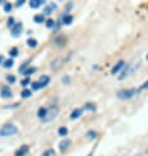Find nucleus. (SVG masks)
Masks as SVG:
<instances>
[{"instance_id":"obj_1","label":"nucleus","mask_w":148,"mask_h":156,"mask_svg":"<svg viewBox=\"0 0 148 156\" xmlns=\"http://www.w3.org/2000/svg\"><path fill=\"white\" fill-rule=\"evenodd\" d=\"M139 93L138 88H129V89H121L117 92V97L119 100H130L132 98L135 94Z\"/></svg>"},{"instance_id":"obj_2","label":"nucleus","mask_w":148,"mask_h":156,"mask_svg":"<svg viewBox=\"0 0 148 156\" xmlns=\"http://www.w3.org/2000/svg\"><path fill=\"white\" fill-rule=\"evenodd\" d=\"M17 131H19L17 126H15V125H12V123H7L0 129V136H9V135L16 134Z\"/></svg>"},{"instance_id":"obj_3","label":"nucleus","mask_w":148,"mask_h":156,"mask_svg":"<svg viewBox=\"0 0 148 156\" xmlns=\"http://www.w3.org/2000/svg\"><path fill=\"white\" fill-rule=\"evenodd\" d=\"M23 29H24V25L23 23H16L15 24V27L11 29V34L13 37H19L21 33H23Z\"/></svg>"},{"instance_id":"obj_4","label":"nucleus","mask_w":148,"mask_h":156,"mask_svg":"<svg viewBox=\"0 0 148 156\" xmlns=\"http://www.w3.org/2000/svg\"><path fill=\"white\" fill-rule=\"evenodd\" d=\"M0 97L2 98H11L12 97V89L9 88V85H4L0 89Z\"/></svg>"},{"instance_id":"obj_5","label":"nucleus","mask_w":148,"mask_h":156,"mask_svg":"<svg viewBox=\"0 0 148 156\" xmlns=\"http://www.w3.org/2000/svg\"><path fill=\"white\" fill-rule=\"evenodd\" d=\"M58 112H59V110H58V108H55V109H54V108H51V109H49V113H47L46 118L43 119L42 122H50V121H53L55 117L58 115Z\"/></svg>"},{"instance_id":"obj_6","label":"nucleus","mask_w":148,"mask_h":156,"mask_svg":"<svg viewBox=\"0 0 148 156\" xmlns=\"http://www.w3.org/2000/svg\"><path fill=\"white\" fill-rule=\"evenodd\" d=\"M126 67V63H125V60H118V62H117V64H114V66H113V68H111V75H117V73H118L122 68H125Z\"/></svg>"},{"instance_id":"obj_7","label":"nucleus","mask_w":148,"mask_h":156,"mask_svg":"<svg viewBox=\"0 0 148 156\" xmlns=\"http://www.w3.org/2000/svg\"><path fill=\"white\" fill-rule=\"evenodd\" d=\"M28 152H29V146L24 144V146H21L20 148H17V151L15 152V156H26Z\"/></svg>"},{"instance_id":"obj_8","label":"nucleus","mask_w":148,"mask_h":156,"mask_svg":"<svg viewBox=\"0 0 148 156\" xmlns=\"http://www.w3.org/2000/svg\"><path fill=\"white\" fill-rule=\"evenodd\" d=\"M47 113H49V108H46V106H41L40 109H38V112H37V117H38V118H40L41 121H43V119L46 118Z\"/></svg>"},{"instance_id":"obj_9","label":"nucleus","mask_w":148,"mask_h":156,"mask_svg":"<svg viewBox=\"0 0 148 156\" xmlns=\"http://www.w3.org/2000/svg\"><path fill=\"white\" fill-rule=\"evenodd\" d=\"M60 20H62V24L63 25H71L73 23V16L71 13H64Z\"/></svg>"},{"instance_id":"obj_10","label":"nucleus","mask_w":148,"mask_h":156,"mask_svg":"<svg viewBox=\"0 0 148 156\" xmlns=\"http://www.w3.org/2000/svg\"><path fill=\"white\" fill-rule=\"evenodd\" d=\"M69 144H71V140H69L68 138H64V139L59 143V148H60V151H62V152H63V151H66L68 147H69Z\"/></svg>"},{"instance_id":"obj_11","label":"nucleus","mask_w":148,"mask_h":156,"mask_svg":"<svg viewBox=\"0 0 148 156\" xmlns=\"http://www.w3.org/2000/svg\"><path fill=\"white\" fill-rule=\"evenodd\" d=\"M38 83L41 84L42 88H45V87H47V85H49V83H50V77L47 75H42L40 79H38Z\"/></svg>"},{"instance_id":"obj_12","label":"nucleus","mask_w":148,"mask_h":156,"mask_svg":"<svg viewBox=\"0 0 148 156\" xmlns=\"http://www.w3.org/2000/svg\"><path fill=\"white\" fill-rule=\"evenodd\" d=\"M62 63H63V59L62 58H56L53 63H51V68H53L54 71H58L60 67H62Z\"/></svg>"},{"instance_id":"obj_13","label":"nucleus","mask_w":148,"mask_h":156,"mask_svg":"<svg viewBox=\"0 0 148 156\" xmlns=\"http://www.w3.org/2000/svg\"><path fill=\"white\" fill-rule=\"evenodd\" d=\"M83 114V109H79V108H76V109H73L71 112V115H69V118L71 119H77V118H80Z\"/></svg>"},{"instance_id":"obj_14","label":"nucleus","mask_w":148,"mask_h":156,"mask_svg":"<svg viewBox=\"0 0 148 156\" xmlns=\"http://www.w3.org/2000/svg\"><path fill=\"white\" fill-rule=\"evenodd\" d=\"M66 41H67V38L64 37V36H56L54 38V43H55L56 46H63L64 43H66Z\"/></svg>"},{"instance_id":"obj_15","label":"nucleus","mask_w":148,"mask_h":156,"mask_svg":"<svg viewBox=\"0 0 148 156\" xmlns=\"http://www.w3.org/2000/svg\"><path fill=\"white\" fill-rule=\"evenodd\" d=\"M45 2L43 0H32V2H29V5L33 8V9H37V8H40L41 5H43Z\"/></svg>"},{"instance_id":"obj_16","label":"nucleus","mask_w":148,"mask_h":156,"mask_svg":"<svg viewBox=\"0 0 148 156\" xmlns=\"http://www.w3.org/2000/svg\"><path fill=\"white\" fill-rule=\"evenodd\" d=\"M34 23H37V24H43V23H46V16L43 15V13H38L34 16Z\"/></svg>"},{"instance_id":"obj_17","label":"nucleus","mask_w":148,"mask_h":156,"mask_svg":"<svg viewBox=\"0 0 148 156\" xmlns=\"http://www.w3.org/2000/svg\"><path fill=\"white\" fill-rule=\"evenodd\" d=\"M58 135L59 136H62V138H66L68 135V129L66 126H60L58 129Z\"/></svg>"},{"instance_id":"obj_18","label":"nucleus","mask_w":148,"mask_h":156,"mask_svg":"<svg viewBox=\"0 0 148 156\" xmlns=\"http://www.w3.org/2000/svg\"><path fill=\"white\" fill-rule=\"evenodd\" d=\"M56 7H58V5H56V4L51 3L50 5H47V7L45 8V11H43V15H50V13H51V12H53L54 9H56Z\"/></svg>"},{"instance_id":"obj_19","label":"nucleus","mask_w":148,"mask_h":156,"mask_svg":"<svg viewBox=\"0 0 148 156\" xmlns=\"http://www.w3.org/2000/svg\"><path fill=\"white\" fill-rule=\"evenodd\" d=\"M83 109H84V110H89V112H96L97 106H96V104H93V102H86Z\"/></svg>"},{"instance_id":"obj_20","label":"nucleus","mask_w":148,"mask_h":156,"mask_svg":"<svg viewBox=\"0 0 148 156\" xmlns=\"http://www.w3.org/2000/svg\"><path fill=\"white\" fill-rule=\"evenodd\" d=\"M36 72H37V67H29L28 70L23 73V75H24L25 77H30V76L33 75V73H36Z\"/></svg>"},{"instance_id":"obj_21","label":"nucleus","mask_w":148,"mask_h":156,"mask_svg":"<svg viewBox=\"0 0 148 156\" xmlns=\"http://www.w3.org/2000/svg\"><path fill=\"white\" fill-rule=\"evenodd\" d=\"M32 94H33V90H32V89L25 88V89L21 90V97H23V98H29L30 96H32Z\"/></svg>"},{"instance_id":"obj_22","label":"nucleus","mask_w":148,"mask_h":156,"mask_svg":"<svg viewBox=\"0 0 148 156\" xmlns=\"http://www.w3.org/2000/svg\"><path fill=\"white\" fill-rule=\"evenodd\" d=\"M88 139H90V140H93V139H96V138L98 136V134L94 131V130H89L88 133H86V135H85Z\"/></svg>"},{"instance_id":"obj_23","label":"nucleus","mask_w":148,"mask_h":156,"mask_svg":"<svg viewBox=\"0 0 148 156\" xmlns=\"http://www.w3.org/2000/svg\"><path fill=\"white\" fill-rule=\"evenodd\" d=\"M13 64H15V60L12 59V58H9V59H5V62H4L3 67L4 68H12V67H13Z\"/></svg>"},{"instance_id":"obj_24","label":"nucleus","mask_w":148,"mask_h":156,"mask_svg":"<svg viewBox=\"0 0 148 156\" xmlns=\"http://www.w3.org/2000/svg\"><path fill=\"white\" fill-rule=\"evenodd\" d=\"M26 45L29 46V47H37L38 46V41L36 40V38H29V40L26 41Z\"/></svg>"},{"instance_id":"obj_25","label":"nucleus","mask_w":148,"mask_h":156,"mask_svg":"<svg viewBox=\"0 0 148 156\" xmlns=\"http://www.w3.org/2000/svg\"><path fill=\"white\" fill-rule=\"evenodd\" d=\"M130 70H131V67H130V66H129V64H127V66H126V67H125V70H123V71H122V75L119 76V79H121V80H123V79H125V77H126V76H127V75H129V72H130Z\"/></svg>"},{"instance_id":"obj_26","label":"nucleus","mask_w":148,"mask_h":156,"mask_svg":"<svg viewBox=\"0 0 148 156\" xmlns=\"http://www.w3.org/2000/svg\"><path fill=\"white\" fill-rule=\"evenodd\" d=\"M45 24H46V27L49 28V29H54V28H55V25H56V23H55L53 19H47Z\"/></svg>"},{"instance_id":"obj_27","label":"nucleus","mask_w":148,"mask_h":156,"mask_svg":"<svg viewBox=\"0 0 148 156\" xmlns=\"http://www.w3.org/2000/svg\"><path fill=\"white\" fill-rule=\"evenodd\" d=\"M17 55H19V49L17 47H12V49L9 50V57L13 59V58H16Z\"/></svg>"},{"instance_id":"obj_28","label":"nucleus","mask_w":148,"mask_h":156,"mask_svg":"<svg viewBox=\"0 0 148 156\" xmlns=\"http://www.w3.org/2000/svg\"><path fill=\"white\" fill-rule=\"evenodd\" d=\"M32 84V81H30V77H24L23 80H21V85H23V88L25 89L28 85Z\"/></svg>"},{"instance_id":"obj_29","label":"nucleus","mask_w":148,"mask_h":156,"mask_svg":"<svg viewBox=\"0 0 148 156\" xmlns=\"http://www.w3.org/2000/svg\"><path fill=\"white\" fill-rule=\"evenodd\" d=\"M13 9V5H12V3H4V12H7V13H9Z\"/></svg>"},{"instance_id":"obj_30","label":"nucleus","mask_w":148,"mask_h":156,"mask_svg":"<svg viewBox=\"0 0 148 156\" xmlns=\"http://www.w3.org/2000/svg\"><path fill=\"white\" fill-rule=\"evenodd\" d=\"M29 68V60H26L25 63H23V66H21L20 68H19V72H21V73H24L25 71H26Z\"/></svg>"},{"instance_id":"obj_31","label":"nucleus","mask_w":148,"mask_h":156,"mask_svg":"<svg viewBox=\"0 0 148 156\" xmlns=\"http://www.w3.org/2000/svg\"><path fill=\"white\" fill-rule=\"evenodd\" d=\"M42 156H55V151L53 148H47L46 151H43Z\"/></svg>"},{"instance_id":"obj_32","label":"nucleus","mask_w":148,"mask_h":156,"mask_svg":"<svg viewBox=\"0 0 148 156\" xmlns=\"http://www.w3.org/2000/svg\"><path fill=\"white\" fill-rule=\"evenodd\" d=\"M30 85H32V90H40V89H42V87H41V84L38 83V81H33Z\"/></svg>"},{"instance_id":"obj_33","label":"nucleus","mask_w":148,"mask_h":156,"mask_svg":"<svg viewBox=\"0 0 148 156\" xmlns=\"http://www.w3.org/2000/svg\"><path fill=\"white\" fill-rule=\"evenodd\" d=\"M7 81L9 84H15L16 83V76L15 75H7Z\"/></svg>"},{"instance_id":"obj_34","label":"nucleus","mask_w":148,"mask_h":156,"mask_svg":"<svg viewBox=\"0 0 148 156\" xmlns=\"http://www.w3.org/2000/svg\"><path fill=\"white\" fill-rule=\"evenodd\" d=\"M15 24H16V23H15V19H13V17H9V19H8V23H7V25H8V27H9V28L12 29V28L15 27Z\"/></svg>"},{"instance_id":"obj_35","label":"nucleus","mask_w":148,"mask_h":156,"mask_svg":"<svg viewBox=\"0 0 148 156\" xmlns=\"http://www.w3.org/2000/svg\"><path fill=\"white\" fill-rule=\"evenodd\" d=\"M147 88H148V80H147V81H144V83H143L140 87H139L138 90L140 92V90H144V89H147Z\"/></svg>"},{"instance_id":"obj_36","label":"nucleus","mask_w":148,"mask_h":156,"mask_svg":"<svg viewBox=\"0 0 148 156\" xmlns=\"http://www.w3.org/2000/svg\"><path fill=\"white\" fill-rule=\"evenodd\" d=\"M69 80H71V79H69V76H63V77H62V81H63L64 84H68Z\"/></svg>"},{"instance_id":"obj_37","label":"nucleus","mask_w":148,"mask_h":156,"mask_svg":"<svg viewBox=\"0 0 148 156\" xmlns=\"http://www.w3.org/2000/svg\"><path fill=\"white\" fill-rule=\"evenodd\" d=\"M24 4H25V0H17L16 7H21V5H24Z\"/></svg>"},{"instance_id":"obj_38","label":"nucleus","mask_w":148,"mask_h":156,"mask_svg":"<svg viewBox=\"0 0 148 156\" xmlns=\"http://www.w3.org/2000/svg\"><path fill=\"white\" fill-rule=\"evenodd\" d=\"M4 62H5V59H4L3 55H0V66H2V64H4Z\"/></svg>"},{"instance_id":"obj_39","label":"nucleus","mask_w":148,"mask_h":156,"mask_svg":"<svg viewBox=\"0 0 148 156\" xmlns=\"http://www.w3.org/2000/svg\"><path fill=\"white\" fill-rule=\"evenodd\" d=\"M92 155H93V154H92V152H90V154H89V155H88V156H92Z\"/></svg>"},{"instance_id":"obj_40","label":"nucleus","mask_w":148,"mask_h":156,"mask_svg":"<svg viewBox=\"0 0 148 156\" xmlns=\"http://www.w3.org/2000/svg\"><path fill=\"white\" fill-rule=\"evenodd\" d=\"M147 60H148V54H147Z\"/></svg>"}]
</instances>
